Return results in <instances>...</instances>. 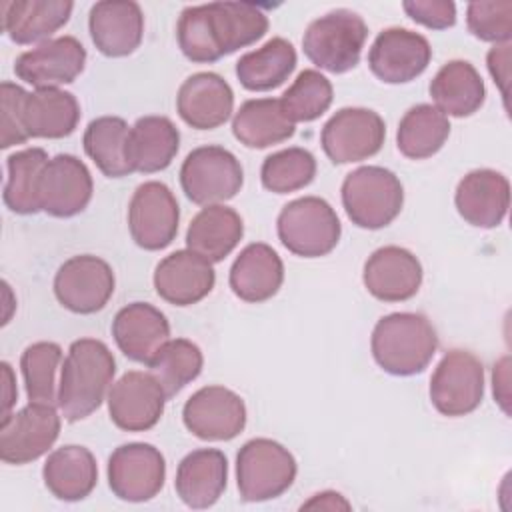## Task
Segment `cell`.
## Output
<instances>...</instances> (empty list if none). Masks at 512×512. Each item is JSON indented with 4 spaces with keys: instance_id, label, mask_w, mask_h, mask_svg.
<instances>
[{
    "instance_id": "cell-36",
    "label": "cell",
    "mask_w": 512,
    "mask_h": 512,
    "mask_svg": "<svg viewBox=\"0 0 512 512\" xmlns=\"http://www.w3.org/2000/svg\"><path fill=\"white\" fill-rule=\"evenodd\" d=\"M130 128L118 116L94 118L84 130V150L108 178H124L134 172L128 158Z\"/></svg>"
},
{
    "instance_id": "cell-38",
    "label": "cell",
    "mask_w": 512,
    "mask_h": 512,
    "mask_svg": "<svg viewBox=\"0 0 512 512\" xmlns=\"http://www.w3.org/2000/svg\"><path fill=\"white\" fill-rule=\"evenodd\" d=\"M44 148H26L6 158L8 178L4 184V204L16 214H36L38 206V178L48 162Z\"/></svg>"
},
{
    "instance_id": "cell-26",
    "label": "cell",
    "mask_w": 512,
    "mask_h": 512,
    "mask_svg": "<svg viewBox=\"0 0 512 512\" xmlns=\"http://www.w3.org/2000/svg\"><path fill=\"white\" fill-rule=\"evenodd\" d=\"M228 460L218 448H198L186 454L176 470L174 488L188 508H210L226 490Z\"/></svg>"
},
{
    "instance_id": "cell-45",
    "label": "cell",
    "mask_w": 512,
    "mask_h": 512,
    "mask_svg": "<svg viewBox=\"0 0 512 512\" xmlns=\"http://www.w3.org/2000/svg\"><path fill=\"white\" fill-rule=\"evenodd\" d=\"M402 8L410 20L430 30H446L456 24V4L450 0H406Z\"/></svg>"
},
{
    "instance_id": "cell-21",
    "label": "cell",
    "mask_w": 512,
    "mask_h": 512,
    "mask_svg": "<svg viewBox=\"0 0 512 512\" xmlns=\"http://www.w3.org/2000/svg\"><path fill=\"white\" fill-rule=\"evenodd\" d=\"M362 280L374 298L382 302H404L420 290L422 264L406 248L382 246L368 256Z\"/></svg>"
},
{
    "instance_id": "cell-39",
    "label": "cell",
    "mask_w": 512,
    "mask_h": 512,
    "mask_svg": "<svg viewBox=\"0 0 512 512\" xmlns=\"http://www.w3.org/2000/svg\"><path fill=\"white\" fill-rule=\"evenodd\" d=\"M202 350L186 338L168 340L150 360V374L160 382L166 396H176L184 386L196 380L202 372Z\"/></svg>"
},
{
    "instance_id": "cell-44",
    "label": "cell",
    "mask_w": 512,
    "mask_h": 512,
    "mask_svg": "<svg viewBox=\"0 0 512 512\" xmlns=\"http://www.w3.org/2000/svg\"><path fill=\"white\" fill-rule=\"evenodd\" d=\"M26 90L14 82H2L0 86V128H2V148H10L14 144H24L30 140L22 126V106L26 98Z\"/></svg>"
},
{
    "instance_id": "cell-31",
    "label": "cell",
    "mask_w": 512,
    "mask_h": 512,
    "mask_svg": "<svg viewBox=\"0 0 512 512\" xmlns=\"http://www.w3.org/2000/svg\"><path fill=\"white\" fill-rule=\"evenodd\" d=\"M242 234L244 222L234 208L210 204L192 218L186 232V246L214 264L222 262L238 246Z\"/></svg>"
},
{
    "instance_id": "cell-10",
    "label": "cell",
    "mask_w": 512,
    "mask_h": 512,
    "mask_svg": "<svg viewBox=\"0 0 512 512\" xmlns=\"http://www.w3.org/2000/svg\"><path fill=\"white\" fill-rule=\"evenodd\" d=\"M60 434V416L52 404L28 402L0 422V458L6 464H30L44 456Z\"/></svg>"
},
{
    "instance_id": "cell-14",
    "label": "cell",
    "mask_w": 512,
    "mask_h": 512,
    "mask_svg": "<svg viewBox=\"0 0 512 512\" xmlns=\"http://www.w3.org/2000/svg\"><path fill=\"white\" fill-rule=\"evenodd\" d=\"M114 272L110 264L92 254L68 258L54 276L56 300L74 314L102 310L114 294Z\"/></svg>"
},
{
    "instance_id": "cell-46",
    "label": "cell",
    "mask_w": 512,
    "mask_h": 512,
    "mask_svg": "<svg viewBox=\"0 0 512 512\" xmlns=\"http://www.w3.org/2000/svg\"><path fill=\"white\" fill-rule=\"evenodd\" d=\"M488 70L506 100V94H508L506 86H508V78H510V42L494 44V48H490Z\"/></svg>"
},
{
    "instance_id": "cell-13",
    "label": "cell",
    "mask_w": 512,
    "mask_h": 512,
    "mask_svg": "<svg viewBox=\"0 0 512 512\" xmlns=\"http://www.w3.org/2000/svg\"><path fill=\"white\" fill-rule=\"evenodd\" d=\"M386 138L382 116L370 108H342L322 128L320 142L334 164L366 160L380 152Z\"/></svg>"
},
{
    "instance_id": "cell-24",
    "label": "cell",
    "mask_w": 512,
    "mask_h": 512,
    "mask_svg": "<svg viewBox=\"0 0 512 512\" xmlns=\"http://www.w3.org/2000/svg\"><path fill=\"white\" fill-rule=\"evenodd\" d=\"M454 204L468 224L496 228L510 208V182L504 174L490 168L472 170L458 182Z\"/></svg>"
},
{
    "instance_id": "cell-6",
    "label": "cell",
    "mask_w": 512,
    "mask_h": 512,
    "mask_svg": "<svg viewBox=\"0 0 512 512\" xmlns=\"http://www.w3.org/2000/svg\"><path fill=\"white\" fill-rule=\"evenodd\" d=\"M282 246L302 258L330 254L342 234L336 210L318 196H304L288 202L276 220Z\"/></svg>"
},
{
    "instance_id": "cell-20",
    "label": "cell",
    "mask_w": 512,
    "mask_h": 512,
    "mask_svg": "<svg viewBox=\"0 0 512 512\" xmlns=\"http://www.w3.org/2000/svg\"><path fill=\"white\" fill-rule=\"evenodd\" d=\"M216 284L212 262L192 250H176L164 256L154 270V288L162 300L174 306H192L206 298Z\"/></svg>"
},
{
    "instance_id": "cell-9",
    "label": "cell",
    "mask_w": 512,
    "mask_h": 512,
    "mask_svg": "<svg viewBox=\"0 0 512 512\" xmlns=\"http://www.w3.org/2000/svg\"><path fill=\"white\" fill-rule=\"evenodd\" d=\"M484 398V366L468 350H448L430 378L432 406L448 418L474 412Z\"/></svg>"
},
{
    "instance_id": "cell-15",
    "label": "cell",
    "mask_w": 512,
    "mask_h": 512,
    "mask_svg": "<svg viewBox=\"0 0 512 512\" xmlns=\"http://www.w3.org/2000/svg\"><path fill=\"white\" fill-rule=\"evenodd\" d=\"M182 420L196 438L226 442L244 430L246 404L230 388L204 386L186 400Z\"/></svg>"
},
{
    "instance_id": "cell-29",
    "label": "cell",
    "mask_w": 512,
    "mask_h": 512,
    "mask_svg": "<svg viewBox=\"0 0 512 512\" xmlns=\"http://www.w3.org/2000/svg\"><path fill=\"white\" fill-rule=\"evenodd\" d=\"M42 478L52 496L64 502H78L90 496L98 482L94 454L78 444H66L48 454Z\"/></svg>"
},
{
    "instance_id": "cell-48",
    "label": "cell",
    "mask_w": 512,
    "mask_h": 512,
    "mask_svg": "<svg viewBox=\"0 0 512 512\" xmlns=\"http://www.w3.org/2000/svg\"><path fill=\"white\" fill-rule=\"evenodd\" d=\"M492 382H494V398L502 404V410L508 414V358H502L496 366H494V376H492Z\"/></svg>"
},
{
    "instance_id": "cell-4",
    "label": "cell",
    "mask_w": 512,
    "mask_h": 512,
    "mask_svg": "<svg viewBox=\"0 0 512 512\" xmlns=\"http://www.w3.org/2000/svg\"><path fill=\"white\" fill-rule=\"evenodd\" d=\"M368 26L360 14L338 8L312 20L302 36L306 58L318 68L344 74L358 66Z\"/></svg>"
},
{
    "instance_id": "cell-25",
    "label": "cell",
    "mask_w": 512,
    "mask_h": 512,
    "mask_svg": "<svg viewBox=\"0 0 512 512\" xmlns=\"http://www.w3.org/2000/svg\"><path fill=\"white\" fill-rule=\"evenodd\" d=\"M112 336L126 358L148 366L156 352L170 340V324L156 306L132 302L116 312Z\"/></svg>"
},
{
    "instance_id": "cell-12",
    "label": "cell",
    "mask_w": 512,
    "mask_h": 512,
    "mask_svg": "<svg viewBox=\"0 0 512 512\" xmlns=\"http://www.w3.org/2000/svg\"><path fill=\"white\" fill-rule=\"evenodd\" d=\"M166 460L146 442L118 446L108 458V486L124 502L152 500L164 486Z\"/></svg>"
},
{
    "instance_id": "cell-37",
    "label": "cell",
    "mask_w": 512,
    "mask_h": 512,
    "mask_svg": "<svg viewBox=\"0 0 512 512\" xmlns=\"http://www.w3.org/2000/svg\"><path fill=\"white\" fill-rule=\"evenodd\" d=\"M448 136V116L432 104H416L398 124L396 146L406 158L424 160L434 156L446 144Z\"/></svg>"
},
{
    "instance_id": "cell-35",
    "label": "cell",
    "mask_w": 512,
    "mask_h": 512,
    "mask_svg": "<svg viewBox=\"0 0 512 512\" xmlns=\"http://www.w3.org/2000/svg\"><path fill=\"white\" fill-rule=\"evenodd\" d=\"M296 68V50L286 38H272L258 50L246 52L236 62V76L250 92L282 86Z\"/></svg>"
},
{
    "instance_id": "cell-7",
    "label": "cell",
    "mask_w": 512,
    "mask_h": 512,
    "mask_svg": "<svg viewBox=\"0 0 512 512\" xmlns=\"http://www.w3.org/2000/svg\"><path fill=\"white\" fill-rule=\"evenodd\" d=\"M292 452L276 440L252 438L236 456V484L242 500L266 502L282 496L296 480Z\"/></svg>"
},
{
    "instance_id": "cell-33",
    "label": "cell",
    "mask_w": 512,
    "mask_h": 512,
    "mask_svg": "<svg viewBox=\"0 0 512 512\" xmlns=\"http://www.w3.org/2000/svg\"><path fill=\"white\" fill-rule=\"evenodd\" d=\"M178 148L180 132L166 116H144L130 128L128 158L134 172L154 174L168 168Z\"/></svg>"
},
{
    "instance_id": "cell-8",
    "label": "cell",
    "mask_w": 512,
    "mask_h": 512,
    "mask_svg": "<svg viewBox=\"0 0 512 512\" xmlns=\"http://www.w3.org/2000/svg\"><path fill=\"white\" fill-rule=\"evenodd\" d=\"M244 184L238 158L222 146L194 148L180 166V186L186 198L200 206H210L234 198Z\"/></svg>"
},
{
    "instance_id": "cell-47",
    "label": "cell",
    "mask_w": 512,
    "mask_h": 512,
    "mask_svg": "<svg viewBox=\"0 0 512 512\" xmlns=\"http://www.w3.org/2000/svg\"><path fill=\"white\" fill-rule=\"evenodd\" d=\"M310 508H320V510H350V502L344 500L342 494L338 492H320V494H314L308 502L302 504V510H310Z\"/></svg>"
},
{
    "instance_id": "cell-41",
    "label": "cell",
    "mask_w": 512,
    "mask_h": 512,
    "mask_svg": "<svg viewBox=\"0 0 512 512\" xmlns=\"http://www.w3.org/2000/svg\"><path fill=\"white\" fill-rule=\"evenodd\" d=\"M62 362V348L56 342H34L20 358V370L30 402L58 406L56 370Z\"/></svg>"
},
{
    "instance_id": "cell-30",
    "label": "cell",
    "mask_w": 512,
    "mask_h": 512,
    "mask_svg": "<svg viewBox=\"0 0 512 512\" xmlns=\"http://www.w3.org/2000/svg\"><path fill=\"white\" fill-rule=\"evenodd\" d=\"M74 10L70 0H12L2 4V28L16 44L50 40Z\"/></svg>"
},
{
    "instance_id": "cell-22",
    "label": "cell",
    "mask_w": 512,
    "mask_h": 512,
    "mask_svg": "<svg viewBox=\"0 0 512 512\" xmlns=\"http://www.w3.org/2000/svg\"><path fill=\"white\" fill-rule=\"evenodd\" d=\"M88 30L94 46L110 58L132 54L144 34V14L132 0H102L90 8Z\"/></svg>"
},
{
    "instance_id": "cell-34",
    "label": "cell",
    "mask_w": 512,
    "mask_h": 512,
    "mask_svg": "<svg viewBox=\"0 0 512 512\" xmlns=\"http://www.w3.org/2000/svg\"><path fill=\"white\" fill-rule=\"evenodd\" d=\"M296 124L284 114L280 98L246 100L232 120L234 138L246 148H268L294 136Z\"/></svg>"
},
{
    "instance_id": "cell-5",
    "label": "cell",
    "mask_w": 512,
    "mask_h": 512,
    "mask_svg": "<svg viewBox=\"0 0 512 512\" xmlns=\"http://www.w3.org/2000/svg\"><path fill=\"white\" fill-rule=\"evenodd\" d=\"M404 204L398 176L382 166H360L342 182V206L358 228L380 230L396 220Z\"/></svg>"
},
{
    "instance_id": "cell-3",
    "label": "cell",
    "mask_w": 512,
    "mask_h": 512,
    "mask_svg": "<svg viewBox=\"0 0 512 512\" xmlns=\"http://www.w3.org/2000/svg\"><path fill=\"white\" fill-rule=\"evenodd\" d=\"M376 364L392 376H414L428 368L438 336L430 320L416 312H392L382 316L370 340Z\"/></svg>"
},
{
    "instance_id": "cell-17",
    "label": "cell",
    "mask_w": 512,
    "mask_h": 512,
    "mask_svg": "<svg viewBox=\"0 0 512 512\" xmlns=\"http://www.w3.org/2000/svg\"><path fill=\"white\" fill-rule=\"evenodd\" d=\"M166 392L150 372L130 370L108 392L110 420L124 432H146L158 424Z\"/></svg>"
},
{
    "instance_id": "cell-49",
    "label": "cell",
    "mask_w": 512,
    "mask_h": 512,
    "mask_svg": "<svg viewBox=\"0 0 512 512\" xmlns=\"http://www.w3.org/2000/svg\"><path fill=\"white\" fill-rule=\"evenodd\" d=\"M0 368H2V380H4V406H2V420H4L10 416V408L18 396V390L14 386V374H12L10 364L2 362Z\"/></svg>"
},
{
    "instance_id": "cell-19",
    "label": "cell",
    "mask_w": 512,
    "mask_h": 512,
    "mask_svg": "<svg viewBox=\"0 0 512 512\" xmlns=\"http://www.w3.org/2000/svg\"><path fill=\"white\" fill-rule=\"evenodd\" d=\"M86 64V48L74 36H60L40 42L22 52L14 62V72L36 88H58L74 82Z\"/></svg>"
},
{
    "instance_id": "cell-32",
    "label": "cell",
    "mask_w": 512,
    "mask_h": 512,
    "mask_svg": "<svg viewBox=\"0 0 512 512\" xmlns=\"http://www.w3.org/2000/svg\"><path fill=\"white\" fill-rule=\"evenodd\" d=\"M430 96L446 116H472L486 100V86L478 70L466 60L446 62L430 82Z\"/></svg>"
},
{
    "instance_id": "cell-16",
    "label": "cell",
    "mask_w": 512,
    "mask_h": 512,
    "mask_svg": "<svg viewBox=\"0 0 512 512\" xmlns=\"http://www.w3.org/2000/svg\"><path fill=\"white\" fill-rule=\"evenodd\" d=\"M94 182L88 166L72 156L58 154L46 162L38 178V206L54 218H72L92 200Z\"/></svg>"
},
{
    "instance_id": "cell-27",
    "label": "cell",
    "mask_w": 512,
    "mask_h": 512,
    "mask_svg": "<svg viewBox=\"0 0 512 512\" xmlns=\"http://www.w3.org/2000/svg\"><path fill=\"white\" fill-rule=\"evenodd\" d=\"M232 292L250 304L270 300L284 282V264L278 252L264 244H248L234 260L230 268Z\"/></svg>"
},
{
    "instance_id": "cell-2",
    "label": "cell",
    "mask_w": 512,
    "mask_h": 512,
    "mask_svg": "<svg viewBox=\"0 0 512 512\" xmlns=\"http://www.w3.org/2000/svg\"><path fill=\"white\" fill-rule=\"evenodd\" d=\"M114 374L116 360L102 340H74L64 358L58 384L62 416L68 422H78L96 412L112 386Z\"/></svg>"
},
{
    "instance_id": "cell-23",
    "label": "cell",
    "mask_w": 512,
    "mask_h": 512,
    "mask_svg": "<svg viewBox=\"0 0 512 512\" xmlns=\"http://www.w3.org/2000/svg\"><path fill=\"white\" fill-rule=\"evenodd\" d=\"M178 116L196 130L222 126L234 110V92L216 72H196L178 88Z\"/></svg>"
},
{
    "instance_id": "cell-43",
    "label": "cell",
    "mask_w": 512,
    "mask_h": 512,
    "mask_svg": "<svg viewBox=\"0 0 512 512\" xmlns=\"http://www.w3.org/2000/svg\"><path fill=\"white\" fill-rule=\"evenodd\" d=\"M466 24L478 40L506 44L512 38V2H470Z\"/></svg>"
},
{
    "instance_id": "cell-40",
    "label": "cell",
    "mask_w": 512,
    "mask_h": 512,
    "mask_svg": "<svg viewBox=\"0 0 512 512\" xmlns=\"http://www.w3.org/2000/svg\"><path fill=\"white\" fill-rule=\"evenodd\" d=\"M316 176V158L306 148H286L264 158L260 168L262 186L274 194H288L308 186Z\"/></svg>"
},
{
    "instance_id": "cell-28",
    "label": "cell",
    "mask_w": 512,
    "mask_h": 512,
    "mask_svg": "<svg viewBox=\"0 0 512 512\" xmlns=\"http://www.w3.org/2000/svg\"><path fill=\"white\" fill-rule=\"evenodd\" d=\"M80 120V104L72 92L60 88H36L22 106V126L28 138H66Z\"/></svg>"
},
{
    "instance_id": "cell-1",
    "label": "cell",
    "mask_w": 512,
    "mask_h": 512,
    "mask_svg": "<svg viewBox=\"0 0 512 512\" xmlns=\"http://www.w3.org/2000/svg\"><path fill=\"white\" fill-rule=\"evenodd\" d=\"M268 32V16L250 2H210L180 12L176 38L182 54L198 64L246 48Z\"/></svg>"
},
{
    "instance_id": "cell-11",
    "label": "cell",
    "mask_w": 512,
    "mask_h": 512,
    "mask_svg": "<svg viewBox=\"0 0 512 512\" xmlns=\"http://www.w3.org/2000/svg\"><path fill=\"white\" fill-rule=\"evenodd\" d=\"M180 208L172 190L158 180L140 184L128 204V230L144 250H162L178 234Z\"/></svg>"
},
{
    "instance_id": "cell-18",
    "label": "cell",
    "mask_w": 512,
    "mask_h": 512,
    "mask_svg": "<svg viewBox=\"0 0 512 512\" xmlns=\"http://www.w3.org/2000/svg\"><path fill=\"white\" fill-rule=\"evenodd\" d=\"M432 60L430 42L408 28H386L370 46L368 66L386 84H406L418 78Z\"/></svg>"
},
{
    "instance_id": "cell-42",
    "label": "cell",
    "mask_w": 512,
    "mask_h": 512,
    "mask_svg": "<svg viewBox=\"0 0 512 512\" xmlns=\"http://www.w3.org/2000/svg\"><path fill=\"white\" fill-rule=\"evenodd\" d=\"M334 90L330 80L318 70H302L292 86L280 96L284 114L296 122H312L320 118L332 104Z\"/></svg>"
}]
</instances>
